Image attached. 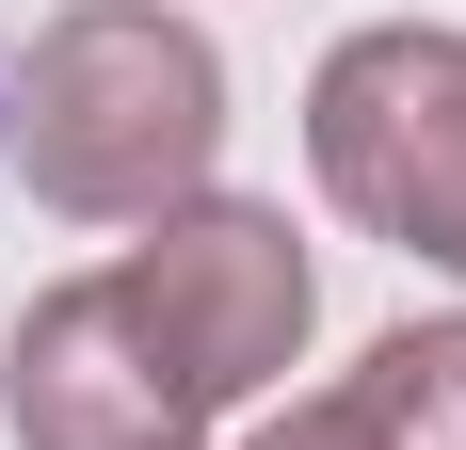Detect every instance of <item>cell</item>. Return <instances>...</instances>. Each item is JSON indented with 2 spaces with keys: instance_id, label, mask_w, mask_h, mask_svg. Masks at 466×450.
Listing matches in <instances>:
<instances>
[{
  "instance_id": "5b68a950",
  "label": "cell",
  "mask_w": 466,
  "mask_h": 450,
  "mask_svg": "<svg viewBox=\"0 0 466 450\" xmlns=\"http://www.w3.org/2000/svg\"><path fill=\"white\" fill-rule=\"evenodd\" d=\"M241 450H466V322H402L322 403H274Z\"/></svg>"
},
{
  "instance_id": "8992f818",
  "label": "cell",
  "mask_w": 466,
  "mask_h": 450,
  "mask_svg": "<svg viewBox=\"0 0 466 450\" xmlns=\"http://www.w3.org/2000/svg\"><path fill=\"white\" fill-rule=\"evenodd\" d=\"M0 145H16V48H0Z\"/></svg>"
},
{
  "instance_id": "6da1fadb",
  "label": "cell",
  "mask_w": 466,
  "mask_h": 450,
  "mask_svg": "<svg viewBox=\"0 0 466 450\" xmlns=\"http://www.w3.org/2000/svg\"><path fill=\"white\" fill-rule=\"evenodd\" d=\"M209 145H226V65L193 16L161 0H81L33 33V81H16V161H33L48 210L81 225H161L209 193Z\"/></svg>"
},
{
  "instance_id": "3957f363",
  "label": "cell",
  "mask_w": 466,
  "mask_h": 450,
  "mask_svg": "<svg viewBox=\"0 0 466 450\" xmlns=\"http://www.w3.org/2000/svg\"><path fill=\"white\" fill-rule=\"evenodd\" d=\"M113 273H129V306L161 322V354L209 386V418H226V403H258V386H289L306 322H322V273H306L289 210H241V193H193V210H161Z\"/></svg>"
},
{
  "instance_id": "7a4b0ae2",
  "label": "cell",
  "mask_w": 466,
  "mask_h": 450,
  "mask_svg": "<svg viewBox=\"0 0 466 450\" xmlns=\"http://www.w3.org/2000/svg\"><path fill=\"white\" fill-rule=\"evenodd\" d=\"M306 161H322L338 225H370L386 258L466 273V33H338L306 81Z\"/></svg>"
},
{
  "instance_id": "277c9868",
  "label": "cell",
  "mask_w": 466,
  "mask_h": 450,
  "mask_svg": "<svg viewBox=\"0 0 466 450\" xmlns=\"http://www.w3.org/2000/svg\"><path fill=\"white\" fill-rule=\"evenodd\" d=\"M0 418L16 450H209V386L161 354L129 273H81L0 338Z\"/></svg>"
}]
</instances>
